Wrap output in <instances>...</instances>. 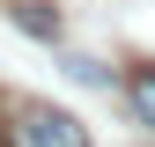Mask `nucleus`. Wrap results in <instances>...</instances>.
I'll return each instance as SVG.
<instances>
[{"instance_id":"1","label":"nucleus","mask_w":155,"mask_h":147,"mask_svg":"<svg viewBox=\"0 0 155 147\" xmlns=\"http://www.w3.org/2000/svg\"><path fill=\"white\" fill-rule=\"evenodd\" d=\"M8 147H89V133L59 103H15L8 110Z\"/></svg>"},{"instance_id":"2","label":"nucleus","mask_w":155,"mask_h":147,"mask_svg":"<svg viewBox=\"0 0 155 147\" xmlns=\"http://www.w3.org/2000/svg\"><path fill=\"white\" fill-rule=\"evenodd\" d=\"M15 22H22L30 37H45V44H59V15H52L45 0H15Z\"/></svg>"},{"instance_id":"3","label":"nucleus","mask_w":155,"mask_h":147,"mask_svg":"<svg viewBox=\"0 0 155 147\" xmlns=\"http://www.w3.org/2000/svg\"><path fill=\"white\" fill-rule=\"evenodd\" d=\"M126 103L140 110V125H155V66H133L126 74Z\"/></svg>"},{"instance_id":"4","label":"nucleus","mask_w":155,"mask_h":147,"mask_svg":"<svg viewBox=\"0 0 155 147\" xmlns=\"http://www.w3.org/2000/svg\"><path fill=\"white\" fill-rule=\"evenodd\" d=\"M0 147H8V125H0Z\"/></svg>"}]
</instances>
